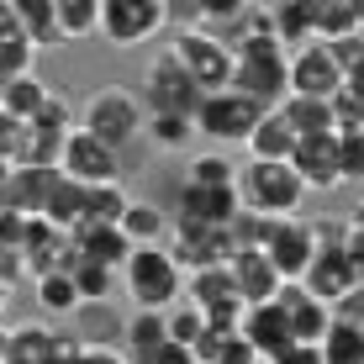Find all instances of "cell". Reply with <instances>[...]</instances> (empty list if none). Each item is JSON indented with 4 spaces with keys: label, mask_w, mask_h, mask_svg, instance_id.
<instances>
[{
    "label": "cell",
    "mask_w": 364,
    "mask_h": 364,
    "mask_svg": "<svg viewBox=\"0 0 364 364\" xmlns=\"http://www.w3.org/2000/svg\"><path fill=\"white\" fill-rule=\"evenodd\" d=\"M338 185H364V127L338 132Z\"/></svg>",
    "instance_id": "cell-37"
},
{
    "label": "cell",
    "mask_w": 364,
    "mask_h": 364,
    "mask_svg": "<svg viewBox=\"0 0 364 364\" xmlns=\"http://www.w3.org/2000/svg\"><path fill=\"white\" fill-rule=\"evenodd\" d=\"M322 364H364V328H348V322H333L317 343Z\"/></svg>",
    "instance_id": "cell-33"
},
{
    "label": "cell",
    "mask_w": 364,
    "mask_h": 364,
    "mask_svg": "<svg viewBox=\"0 0 364 364\" xmlns=\"http://www.w3.org/2000/svg\"><path fill=\"white\" fill-rule=\"evenodd\" d=\"M185 185H191V191H232L237 185V164L228 154H191Z\"/></svg>",
    "instance_id": "cell-29"
},
{
    "label": "cell",
    "mask_w": 364,
    "mask_h": 364,
    "mask_svg": "<svg viewBox=\"0 0 364 364\" xmlns=\"http://www.w3.org/2000/svg\"><path fill=\"white\" fill-rule=\"evenodd\" d=\"M343 90V74H338L328 43H301L291 53V95L301 100H333Z\"/></svg>",
    "instance_id": "cell-11"
},
{
    "label": "cell",
    "mask_w": 364,
    "mask_h": 364,
    "mask_svg": "<svg viewBox=\"0 0 364 364\" xmlns=\"http://www.w3.org/2000/svg\"><path fill=\"white\" fill-rule=\"evenodd\" d=\"M264 16H269V32H274V43H311V0H280V6H264Z\"/></svg>",
    "instance_id": "cell-27"
},
{
    "label": "cell",
    "mask_w": 364,
    "mask_h": 364,
    "mask_svg": "<svg viewBox=\"0 0 364 364\" xmlns=\"http://www.w3.org/2000/svg\"><path fill=\"white\" fill-rule=\"evenodd\" d=\"M58 174L80 191H100V185H122V154H111L106 143H95L90 132L74 127L58 148Z\"/></svg>",
    "instance_id": "cell-8"
},
{
    "label": "cell",
    "mask_w": 364,
    "mask_h": 364,
    "mask_svg": "<svg viewBox=\"0 0 364 364\" xmlns=\"http://www.w3.org/2000/svg\"><path fill=\"white\" fill-rule=\"evenodd\" d=\"M274 311L285 317V333H291V343H322V333L333 328V306H322L317 296H306L301 285H280V296H274Z\"/></svg>",
    "instance_id": "cell-13"
},
{
    "label": "cell",
    "mask_w": 364,
    "mask_h": 364,
    "mask_svg": "<svg viewBox=\"0 0 364 364\" xmlns=\"http://www.w3.org/2000/svg\"><path fill=\"white\" fill-rule=\"evenodd\" d=\"M343 228L354 232V237H364V200H359V206H354V211H348V217H343Z\"/></svg>",
    "instance_id": "cell-43"
},
{
    "label": "cell",
    "mask_w": 364,
    "mask_h": 364,
    "mask_svg": "<svg viewBox=\"0 0 364 364\" xmlns=\"http://www.w3.org/2000/svg\"><path fill=\"white\" fill-rule=\"evenodd\" d=\"M143 132H148V143L164 148V154H180V148L196 137V127H191L185 117H148V122H143Z\"/></svg>",
    "instance_id": "cell-35"
},
{
    "label": "cell",
    "mask_w": 364,
    "mask_h": 364,
    "mask_svg": "<svg viewBox=\"0 0 364 364\" xmlns=\"http://www.w3.org/2000/svg\"><path fill=\"white\" fill-rule=\"evenodd\" d=\"M16 280H21V259L11 243H0V285H16Z\"/></svg>",
    "instance_id": "cell-41"
},
{
    "label": "cell",
    "mask_w": 364,
    "mask_h": 364,
    "mask_svg": "<svg viewBox=\"0 0 364 364\" xmlns=\"http://www.w3.org/2000/svg\"><path fill=\"white\" fill-rule=\"evenodd\" d=\"M280 111H285V122L296 127V137H322V132H333V111H328V100L285 95V100H280Z\"/></svg>",
    "instance_id": "cell-31"
},
{
    "label": "cell",
    "mask_w": 364,
    "mask_h": 364,
    "mask_svg": "<svg viewBox=\"0 0 364 364\" xmlns=\"http://www.w3.org/2000/svg\"><path fill=\"white\" fill-rule=\"evenodd\" d=\"M237 206L254 211V217H269V222H291L301 217V206H306V185L296 180L291 164H254L248 159L243 169H237Z\"/></svg>",
    "instance_id": "cell-2"
},
{
    "label": "cell",
    "mask_w": 364,
    "mask_h": 364,
    "mask_svg": "<svg viewBox=\"0 0 364 364\" xmlns=\"http://www.w3.org/2000/svg\"><path fill=\"white\" fill-rule=\"evenodd\" d=\"M6 306H11V285H0V317H6Z\"/></svg>",
    "instance_id": "cell-44"
},
{
    "label": "cell",
    "mask_w": 364,
    "mask_h": 364,
    "mask_svg": "<svg viewBox=\"0 0 364 364\" xmlns=\"http://www.w3.org/2000/svg\"><path fill=\"white\" fill-rule=\"evenodd\" d=\"M127 185H100V191H85V211H80V228L74 232H85V228H117L122 222V211H127Z\"/></svg>",
    "instance_id": "cell-28"
},
{
    "label": "cell",
    "mask_w": 364,
    "mask_h": 364,
    "mask_svg": "<svg viewBox=\"0 0 364 364\" xmlns=\"http://www.w3.org/2000/svg\"><path fill=\"white\" fill-rule=\"evenodd\" d=\"M237 338L254 348L259 364H269L280 348H291V333H285V317L274 311V301H269V306H248L243 322H237Z\"/></svg>",
    "instance_id": "cell-18"
},
{
    "label": "cell",
    "mask_w": 364,
    "mask_h": 364,
    "mask_svg": "<svg viewBox=\"0 0 364 364\" xmlns=\"http://www.w3.org/2000/svg\"><path fill=\"white\" fill-rule=\"evenodd\" d=\"M48 100V85L37 74H21V80H6L0 85V117L6 122H32Z\"/></svg>",
    "instance_id": "cell-26"
},
{
    "label": "cell",
    "mask_w": 364,
    "mask_h": 364,
    "mask_svg": "<svg viewBox=\"0 0 364 364\" xmlns=\"http://www.w3.org/2000/svg\"><path fill=\"white\" fill-rule=\"evenodd\" d=\"M354 264H348V254L343 248H317V259H311V269L301 274V291L306 296H317L322 306H338L348 291H354Z\"/></svg>",
    "instance_id": "cell-15"
},
{
    "label": "cell",
    "mask_w": 364,
    "mask_h": 364,
    "mask_svg": "<svg viewBox=\"0 0 364 364\" xmlns=\"http://www.w3.org/2000/svg\"><path fill=\"white\" fill-rule=\"evenodd\" d=\"M32 58H37V48L21 37L16 16H11V0H0V85L32 74Z\"/></svg>",
    "instance_id": "cell-24"
},
{
    "label": "cell",
    "mask_w": 364,
    "mask_h": 364,
    "mask_svg": "<svg viewBox=\"0 0 364 364\" xmlns=\"http://www.w3.org/2000/svg\"><path fill=\"white\" fill-rule=\"evenodd\" d=\"M180 222H200V228H228L237 217V191H180Z\"/></svg>",
    "instance_id": "cell-21"
},
{
    "label": "cell",
    "mask_w": 364,
    "mask_h": 364,
    "mask_svg": "<svg viewBox=\"0 0 364 364\" xmlns=\"http://www.w3.org/2000/svg\"><path fill=\"white\" fill-rule=\"evenodd\" d=\"M359 37V0H311V43Z\"/></svg>",
    "instance_id": "cell-23"
},
{
    "label": "cell",
    "mask_w": 364,
    "mask_h": 364,
    "mask_svg": "<svg viewBox=\"0 0 364 364\" xmlns=\"http://www.w3.org/2000/svg\"><path fill=\"white\" fill-rule=\"evenodd\" d=\"M32 296H37V306H43L48 317H74V311H80V291H74L69 274H43V280H32Z\"/></svg>",
    "instance_id": "cell-34"
},
{
    "label": "cell",
    "mask_w": 364,
    "mask_h": 364,
    "mask_svg": "<svg viewBox=\"0 0 364 364\" xmlns=\"http://www.w3.org/2000/svg\"><path fill=\"white\" fill-rule=\"evenodd\" d=\"M69 280H74V291H80V306H111V291H117V274L111 269L90 264V259H74Z\"/></svg>",
    "instance_id": "cell-30"
},
{
    "label": "cell",
    "mask_w": 364,
    "mask_h": 364,
    "mask_svg": "<svg viewBox=\"0 0 364 364\" xmlns=\"http://www.w3.org/2000/svg\"><path fill=\"white\" fill-rule=\"evenodd\" d=\"M74 248H80V259H90V264L111 269V274H122V264H127V254H132V243L117 228H85V232H74Z\"/></svg>",
    "instance_id": "cell-25"
},
{
    "label": "cell",
    "mask_w": 364,
    "mask_h": 364,
    "mask_svg": "<svg viewBox=\"0 0 364 364\" xmlns=\"http://www.w3.org/2000/svg\"><path fill=\"white\" fill-rule=\"evenodd\" d=\"M53 185H58V169H11L0 180V206L16 211V217H43Z\"/></svg>",
    "instance_id": "cell-16"
},
{
    "label": "cell",
    "mask_w": 364,
    "mask_h": 364,
    "mask_svg": "<svg viewBox=\"0 0 364 364\" xmlns=\"http://www.w3.org/2000/svg\"><path fill=\"white\" fill-rule=\"evenodd\" d=\"M143 100H137V90H127V85H100V90H90V100L80 106V122L74 127L90 132L95 143H106L111 154H122V148H132L137 137H143Z\"/></svg>",
    "instance_id": "cell-1"
},
{
    "label": "cell",
    "mask_w": 364,
    "mask_h": 364,
    "mask_svg": "<svg viewBox=\"0 0 364 364\" xmlns=\"http://www.w3.org/2000/svg\"><path fill=\"white\" fill-rule=\"evenodd\" d=\"M53 11H58V32H64V43H80V37L100 32V0H53Z\"/></svg>",
    "instance_id": "cell-32"
},
{
    "label": "cell",
    "mask_w": 364,
    "mask_h": 364,
    "mask_svg": "<svg viewBox=\"0 0 364 364\" xmlns=\"http://www.w3.org/2000/svg\"><path fill=\"white\" fill-rule=\"evenodd\" d=\"M269 364H322V354H317L311 343H291V348H280Z\"/></svg>",
    "instance_id": "cell-40"
},
{
    "label": "cell",
    "mask_w": 364,
    "mask_h": 364,
    "mask_svg": "<svg viewBox=\"0 0 364 364\" xmlns=\"http://www.w3.org/2000/svg\"><path fill=\"white\" fill-rule=\"evenodd\" d=\"M333 322H348V328H364V285H354L343 301L333 306Z\"/></svg>",
    "instance_id": "cell-39"
},
{
    "label": "cell",
    "mask_w": 364,
    "mask_h": 364,
    "mask_svg": "<svg viewBox=\"0 0 364 364\" xmlns=\"http://www.w3.org/2000/svg\"><path fill=\"white\" fill-rule=\"evenodd\" d=\"M164 343H169L164 311H132V317L122 322V343H117V348L127 354V364H148Z\"/></svg>",
    "instance_id": "cell-20"
},
{
    "label": "cell",
    "mask_w": 364,
    "mask_h": 364,
    "mask_svg": "<svg viewBox=\"0 0 364 364\" xmlns=\"http://www.w3.org/2000/svg\"><path fill=\"white\" fill-rule=\"evenodd\" d=\"M222 269H228V285H232V296L243 301V311L269 306V301L280 296V274H274V264L264 259V248H237Z\"/></svg>",
    "instance_id": "cell-12"
},
{
    "label": "cell",
    "mask_w": 364,
    "mask_h": 364,
    "mask_svg": "<svg viewBox=\"0 0 364 364\" xmlns=\"http://www.w3.org/2000/svg\"><path fill=\"white\" fill-rule=\"evenodd\" d=\"M11 16H16L21 37L43 53V48H64V32H58V11L53 0H11Z\"/></svg>",
    "instance_id": "cell-22"
},
{
    "label": "cell",
    "mask_w": 364,
    "mask_h": 364,
    "mask_svg": "<svg viewBox=\"0 0 364 364\" xmlns=\"http://www.w3.org/2000/svg\"><path fill=\"white\" fill-rule=\"evenodd\" d=\"M137 100H143L148 117H185V122H191L200 111V90L191 85V74L174 64L169 48L154 53V64L143 69V90H137Z\"/></svg>",
    "instance_id": "cell-5"
},
{
    "label": "cell",
    "mask_w": 364,
    "mask_h": 364,
    "mask_svg": "<svg viewBox=\"0 0 364 364\" xmlns=\"http://www.w3.org/2000/svg\"><path fill=\"white\" fill-rule=\"evenodd\" d=\"M232 90L259 100L264 111H274L291 95V53H285L274 37H259L243 53H232Z\"/></svg>",
    "instance_id": "cell-4"
},
{
    "label": "cell",
    "mask_w": 364,
    "mask_h": 364,
    "mask_svg": "<svg viewBox=\"0 0 364 364\" xmlns=\"http://www.w3.org/2000/svg\"><path fill=\"white\" fill-rule=\"evenodd\" d=\"M164 21V0H100V32L111 48H143L148 37H159Z\"/></svg>",
    "instance_id": "cell-9"
},
{
    "label": "cell",
    "mask_w": 364,
    "mask_h": 364,
    "mask_svg": "<svg viewBox=\"0 0 364 364\" xmlns=\"http://www.w3.org/2000/svg\"><path fill=\"white\" fill-rule=\"evenodd\" d=\"M117 232L127 237L132 248H159L169 237V211L159 206V200H148V196H132L127 211H122V222H117Z\"/></svg>",
    "instance_id": "cell-19"
},
{
    "label": "cell",
    "mask_w": 364,
    "mask_h": 364,
    "mask_svg": "<svg viewBox=\"0 0 364 364\" xmlns=\"http://www.w3.org/2000/svg\"><path fill=\"white\" fill-rule=\"evenodd\" d=\"M0 359H6V322H0Z\"/></svg>",
    "instance_id": "cell-45"
},
{
    "label": "cell",
    "mask_w": 364,
    "mask_h": 364,
    "mask_svg": "<svg viewBox=\"0 0 364 364\" xmlns=\"http://www.w3.org/2000/svg\"><path fill=\"white\" fill-rule=\"evenodd\" d=\"M169 53H174V64L191 74V85H196L200 95L232 90V53H228L211 32H200V27H196V32H174Z\"/></svg>",
    "instance_id": "cell-7"
},
{
    "label": "cell",
    "mask_w": 364,
    "mask_h": 364,
    "mask_svg": "<svg viewBox=\"0 0 364 364\" xmlns=\"http://www.w3.org/2000/svg\"><path fill=\"white\" fill-rule=\"evenodd\" d=\"M148 364H196V359H191V348H180V343H164V348H159V354L148 359Z\"/></svg>",
    "instance_id": "cell-42"
},
{
    "label": "cell",
    "mask_w": 364,
    "mask_h": 364,
    "mask_svg": "<svg viewBox=\"0 0 364 364\" xmlns=\"http://www.w3.org/2000/svg\"><path fill=\"white\" fill-rule=\"evenodd\" d=\"M264 259L274 264L280 285H301V274H306V269H311V259H317L306 222H301V217H291V222H274L269 237H264Z\"/></svg>",
    "instance_id": "cell-10"
},
{
    "label": "cell",
    "mask_w": 364,
    "mask_h": 364,
    "mask_svg": "<svg viewBox=\"0 0 364 364\" xmlns=\"http://www.w3.org/2000/svg\"><path fill=\"white\" fill-rule=\"evenodd\" d=\"M74 364H127V354H122L117 343H106V338H80Z\"/></svg>",
    "instance_id": "cell-38"
},
{
    "label": "cell",
    "mask_w": 364,
    "mask_h": 364,
    "mask_svg": "<svg viewBox=\"0 0 364 364\" xmlns=\"http://www.w3.org/2000/svg\"><path fill=\"white\" fill-rule=\"evenodd\" d=\"M291 169L296 180L311 191H338V132H322V137H301L296 154H291Z\"/></svg>",
    "instance_id": "cell-14"
},
{
    "label": "cell",
    "mask_w": 364,
    "mask_h": 364,
    "mask_svg": "<svg viewBox=\"0 0 364 364\" xmlns=\"http://www.w3.org/2000/svg\"><path fill=\"white\" fill-rule=\"evenodd\" d=\"M259 117H264L259 100H248L237 90H217V95H200V111L191 117V127L206 137V143H217V148H232V143L243 148Z\"/></svg>",
    "instance_id": "cell-6"
},
{
    "label": "cell",
    "mask_w": 364,
    "mask_h": 364,
    "mask_svg": "<svg viewBox=\"0 0 364 364\" xmlns=\"http://www.w3.org/2000/svg\"><path fill=\"white\" fill-rule=\"evenodd\" d=\"M296 127L291 122H285V111L274 106V111H264V117L254 122V132H248V159H254V164H291V154H296Z\"/></svg>",
    "instance_id": "cell-17"
},
{
    "label": "cell",
    "mask_w": 364,
    "mask_h": 364,
    "mask_svg": "<svg viewBox=\"0 0 364 364\" xmlns=\"http://www.w3.org/2000/svg\"><path fill=\"white\" fill-rule=\"evenodd\" d=\"M164 328H169V343H180V348H196L200 338H206V317H200L196 306H169L164 311Z\"/></svg>",
    "instance_id": "cell-36"
},
{
    "label": "cell",
    "mask_w": 364,
    "mask_h": 364,
    "mask_svg": "<svg viewBox=\"0 0 364 364\" xmlns=\"http://www.w3.org/2000/svg\"><path fill=\"white\" fill-rule=\"evenodd\" d=\"M117 280H122V291L132 296L137 311H169V306L185 301V269L164 254V243L159 248H132Z\"/></svg>",
    "instance_id": "cell-3"
},
{
    "label": "cell",
    "mask_w": 364,
    "mask_h": 364,
    "mask_svg": "<svg viewBox=\"0 0 364 364\" xmlns=\"http://www.w3.org/2000/svg\"><path fill=\"white\" fill-rule=\"evenodd\" d=\"M6 174H11V164H6V159H0V180H6Z\"/></svg>",
    "instance_id": "cell-46"
}]
</instances>
